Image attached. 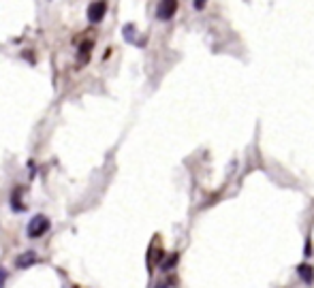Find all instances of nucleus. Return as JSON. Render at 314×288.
<instances>
[{"instance_id":"obj_1","label":"nucleus","mask_w":314,"mask_h":288,"mask_svg":"<svg viewBox=\"0 0 314 288\" xmlns=\"http://www.w3.org/2000/svg\"><path fill=\"white\" fill-rule=\"evenodd\" d=\"M51 229V222L45 214H36L30 218L28 222V227H26V233H28V237L30 239H38V237H43V235Z\"/></svg>"},{"instance_id":"obj_2","label":"nucleus","mask_w":314,"mask_h":288,"mask_svg":"<svg viewBox=\"0 0 314 288\" xmlns=\"http://www.w3.org/2000/svg\"><path fill=\"white\" fill-rule=\"evenodd\" d=\"M105 13H107V3H105V0H94V3L88 7V19L92 24H99L105 17Z\"/></svg>"},{"instance_id":"obj_3","label":"nucleus","mask_w":314,"mask_h":288,"mask_svg":"<svg viewBox=\"0 0 314 288\" xmlns=\"http://www.w3.org/2000/svg\"><path fill=\"white\" fill-rule=\"evenodd\" d=\"M175 9H178L175 0H161L159 9H156V17H159V19H171Z\"/></svg>"},{"instance_id":"obj_4","label":"nucleus","mask_w":314,"mask_h":288,"mask_svg":"<svg viewBox=\"0 0 314 288\" xmlns=\"http://www.w3.org/2000/svg\"><path fill=\"white\" fill-rule=\"evenodd\" d=\"M36 263H38V256H36L34 250H26L24 254H19V256L15 258V267H17V269H28V267H32V265H36Z\"/></svg>"},{"instance_id":"obj_5","label":"nucleus","mask_w":314,"mask_h":288,"mask_svg":"<svg viewBox=\"0 0 314 288\" xmlns=\"http://www.w3.org/2000/svg\"><path fill=\"white\" fill-rule=\"evenodd\" d=\"M297 276H299V280H302V282L312 284L314 282V269L310 265H299L297 267Z\"/></svg>"},{"instance_id":"obj_6","label":"nucleus","mask_w":314,"mask_h":288,"mask_svg":"<svg viewBox=\"0 0 314 288\" xmlns=\"http://www.w3.org/2000/svg\"><path fill=\"white\" fill-rule=\"evenodd\" d=\"M90 54H92V41H86L80 47V64H86L90 60Z\"/></svg>"},{"instance_id":"obj_7","label":"nucleus","mask_w":314,"mask_h":288,"mask_svg":"<svg viewBox=\"0 0 314 288\" xmlns=\"http://www.w3.org/2000/svg\"><path fill=\"white\" fill-rule=\"evenodd\" d=\"M175 263H178V254H171V256L167 258V263H163V265H161V269H163V271H169V269H171Z\"/></svg>"},{"instance_id":"obj_8","label":"nucleus","mask_w":314,"mask_h":288,"mask_svg":"<svg viewBox=\"0 0 314 288\" xmlns=\"http://www.w3.org/2000/svg\"><path fill=\"white\" fill-rule=\"evenodd\" d=\"M7 278H9V273H7V269L0 265V288H5V284H7Z\"/></svg>"},{"instance_id":"obj_9","label":"nucleus","mask_w":314,"mask_h":288,"mask_svg":"<svg viewBox=\"0 0 314 288\" xmlns=\"http://www.w3.org/2000/svg\"><path fill=\"white\" fill-rule=\"evenodd\" d=\"M124 36H126V41H133V26H124Z\"/></svg>"},{"instance_id":"obj_10","label":"nucleus","mask_w":314,"mask_h":288,"mask_svg":"<svg viewBox=\"0 0 314 288\" xmlns=\"http://www.w3.org/2000/svg\"><path fill=\"white\" fill-rule=\"evenodd\" d=\"M205 5V0H194V7H197V9H201Z\"/></svg>"},{"instance_id":"obj_11","label":"nucleus","mask_w":314,"mask_h":288,"mask_svg":"<svg viewBox=\"0 0 314 288\" xmlns=\"http://www.w3.org/2000/svg\"><path fill=\"white\" fill-rule=\"evenodd\" d=\"M169 286H171V282H165V284H159V286H156V288H169Z\"/></svg>"}]
</instances>
